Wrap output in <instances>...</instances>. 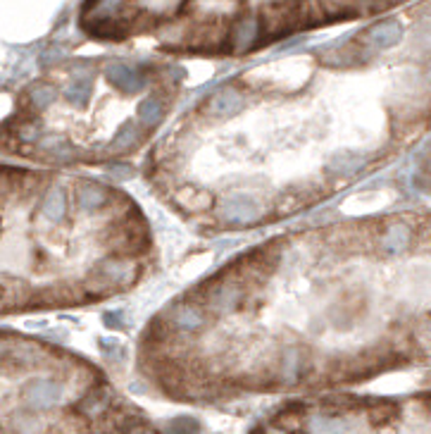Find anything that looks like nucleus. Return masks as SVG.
I'll use <instances>...</instances> for the list:
<instances>
[{
    "label": "nucleus",
    "instance_id": "1",
    "mask_svg": "<svg viewBox=\"0 0 431 434\" xmlns=\"http://www.w3.org/2000/svg\"><path fill=\"white\" fill-rule=\"evenodd\" d=\"M153 256L150 222L124 189L0 167V310L117 296Z\"/></svg>",
    "mask_w": 431,
    "mask_h": 434
},
{
    "label": "nucleus",
    "instance_id": "2",
    "mask_svg": "<svg viewBox=\"0 0 431 434\" xmlns=\"http://www.w3.org/2000/svg\"><path fill=\"white\" fill-rule=\"evenodd\" d=\"M403 0H84L79 27L112 45L174 58H251Z\"/></svg>",
    "mask_w": 431,
    "mask_h": 434
}]
</instances>
